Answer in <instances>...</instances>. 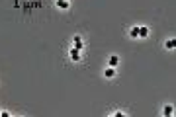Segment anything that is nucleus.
<instances>
[{"label": "nucleus", "instance_id": "f257e3e1", "mask_svg": "<svg viewBox=\"0 0 176 117\" xmlns=\"http://www.w3.org/2000/svg\"><path fill=\"white\" fill-rule=\"evenodd\" d=\"M68 59H71L73 63H80V51L73 47V49H71V53H68Z\"/></svg>", "mask_w": 176, "mask_h": 117}, {"label": "nucleus", "instance_id": "f03ea898", "mask_svg": "<svg viewBox=\"0 0 176 117\" xmlns=\"http://www.w3.org/2000/svg\"><path fill=\"white\" fill-rule=\"evenodd\" d=\"M73 47L78 49V51L84 47V41H82V37H80V35H74V37H73Z\"/></svg>", "mask_w": 176, "mask_h": 117}, {"label": "nucleus", "instance_id": "7ed1b4c3", "mask_svg": "<svg viewBox=\"0 0 176 117\" xmlns=\"http://www.w3.org/2000/svg\"><path fill=\"white\" fill-rule=\"evenodd\" d=\"M55 4H57L59 10H68V6H71V0H55Z\"/></svg>", "mask_w": 176, "mask_h": 117}, {"label": "nucleus", "instance_id": "20e7f679", "mask_svg": "<svg viewBox=\"0 0 176 117\" xmlns=\"http://www.w3.org/2000/svg\"><path fill=\"white\" fill-rule=\"evenodd\" d=\"M162 115H166V117L174 115V106H170V103H166V106L162 107Z\"/></svg>", "mask_w": 176, "mask_h": 117}, {"label": "nucleus", "instance_id": "39448f33", "mask_svg": "<svg viewBox=\"0 0 176 117\" xmlns=\"http://www.w3.org/2000/svg\"><path fill=\"white\" fill-rule=\"evenodd\" d=\"M117 65H119V57H117V55H112V57H110V61H108V66L116 69Z\"/></svg>", "mask_w": 176, "mask_h": 117}, {"label": "nucleus", "instance_id": "423d86ee", "mask_svg": "<svg viewBox=\"0 0 176 117\" xmlns=\"http://www.w3.org/2000/svg\"><path fill=\"white\" fill-rule=\"evenodd\" d=\"M129 37L131 39H139V26H133L129 29Z\"/></svg>", "mask_w": 176, "mask_h": 117}, {"label": "nucleus", "instance_id": "0eeeda50", "mask_svg": "<svg viewBox=\"0 0 176 117\" xmlns=\"http://www.w3.org/2000/svg\"><path fill=\"white\" fill-rule=\"evenodd\" d=\"M149 27L147 26H139V37H149Z\"/></svg>", "mask_w": 176, "mask_h": 117}, {"label": "nucleus", "instance_id": "6e6552de", "mask_svg": "<svg viewBox=\"0 0 176 117\" xmlns=\"http://www.w3.org/2000/svg\"><path fill=\"white\" fill-rule=\"evenodd\" d=\"M116 76V70L112 69V66H108V69L104 70V78H114Z\"/></svg>", "mask_w": 176, "mask_h": 117}, {"label": "nucleus", "instance_id": "1a4fd4ad", "mask_svg": "<svg viewBox=\"0 0 176 117\" xmlns=\"http://www.w3.org/2000/svg\"><path fill=\"white\" fill-rule=\"evenodd\" d=\"M174 47H176V41H174V39H168V41L165 43V49H166V51H174Z\"/></svg>", "mask_w": 176, "mask_h": 117}, {"label": "nucleus", "instance_id": "9d476101", "mask_svg": "<svg viewBox=\"0 0 176 117\" xmlns=\"http://www.w3.org/2000/svg\"><path fill=\"white\" fill-rule=\"evenodd\" d=\"M112 115H114V117H125L123 111H116V113H112Z\"/></svg>", "mask_w": 176, "mask_h": 117}]
</instances>
